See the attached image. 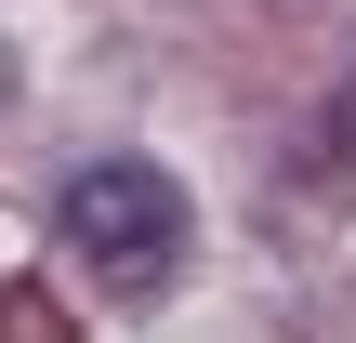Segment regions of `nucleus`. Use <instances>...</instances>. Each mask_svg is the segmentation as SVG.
<instances>
[{
  "label": "nucleus",
  "instance_id": "1",
  "mask_svg": "<svg viewBox=\"0 0 356 343\" xmlns=\"http://www.w3.org/2000/svg\"><path fill=\"white\" fill-rule=\"evenodd\" d=\"M66 251L92 264V278H119V291H172L185 278V238H198V212H185V185L159 172V159H92V172H66Z\"/></svg>",
  "mask_w": 356,
  "mask_h": 343
},
{
  "label": "nucleus",
  "instance_id": "2",
  "mask_svg": "<svg viewBox=\"0 0 356 343\" xmlns=\"http://www.w3.org/2000/svg\"><path fill=\"white\" fill-rule=\"evenodd\" d=\"M0 93H13V79H0Z\"/></svg>",
  "mask_w": 356,
  "mask_h": 343
}]
</instances>
